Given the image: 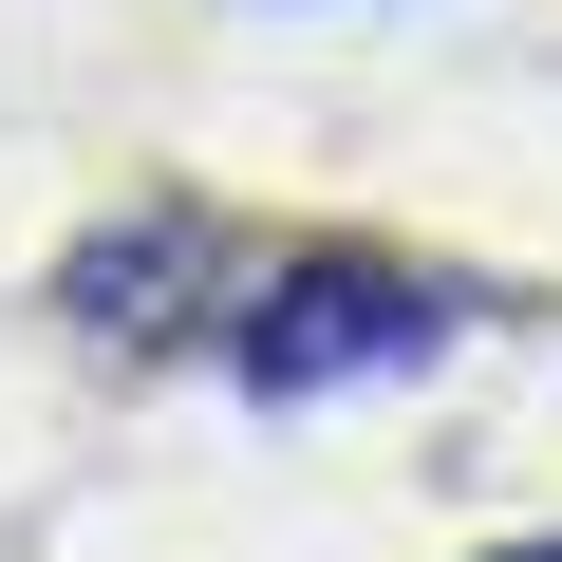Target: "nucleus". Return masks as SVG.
Wrapping results in <instances>:
<instances>
[{
  "instance_id": "1",
  "label": "nucleus",
  "mask_w": 562,
  "mask_h": 562,
  "mask_svg": "<svg viewBox=\"0 0 562 562\" xmlns=\"http://www.w3.org/2000/svg\"><path fill=\"white\" fill-rule=\"evenodd\" d=\"M450 338H469V301H450V281H413V262H375V244H301L281 281H244V301H225V375H244L262 413L431 375Z\"/></svg>"
},
{
  "instance_id": "2",
  "label": "nucleus",
  "mask_w": 562,
  "mask_h": 562,
  "mask_svg": "<svg viewBox=\"0 0 562 562\" xmlns=\"http://www.w3.org/2000/svg\"><path fill=\"white\" fill-rule=\"evenodd\" d=\"M487 562H562V543H487Z\"/></svg>"
}]
</instances>
